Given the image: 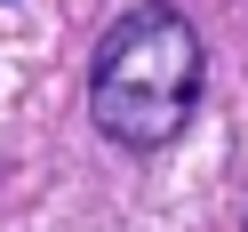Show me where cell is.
<instances>
[{"label": "cell", "instance_id": "1", "mask_svg": "<svg viewBox=\"0 0 248 232\" xmlns=\"http://www.w3.org/2000/svg\"><path fill=\"white\" fill-rule=\"evenodd\" d=\"M200 80L208 56L200 32L184 24V8L168 0H136L104 24L96 64H88V112L120 152H160L184 136V120L200 112Z\"/></svg>", "mask_w": 248, "mask_h": 232}]
</instances>
